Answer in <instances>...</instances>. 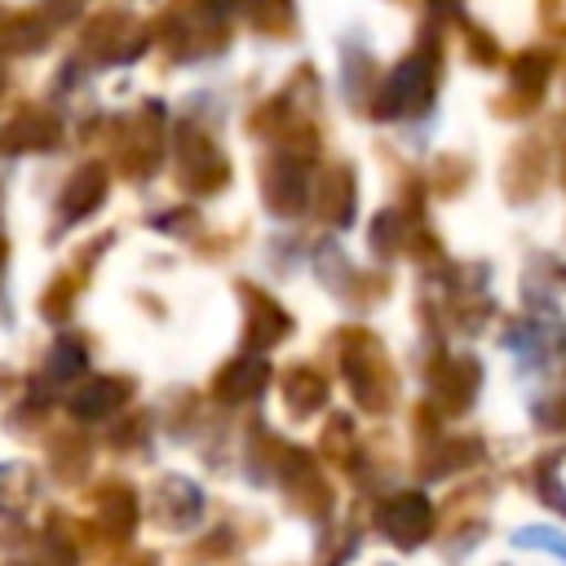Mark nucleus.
Here are the masks:
<instances>
[{
  "label": "nucleus",
  "mask_w": 566,
  "mask_h": 566,
  "mask_svg": "<svg viewBox=\"0 0 566 566\" xmlns=\"http://www.w3.org/2000/svg\"><path fill=\"white\" fill-rule=\"evenodd\" d=\"M522 544H539V548H553V553H562L566 557V539H557V535H539V531H526V535H517Z\"/></svg>",
  "instance_id": "obj_1"
}]
</instances>
